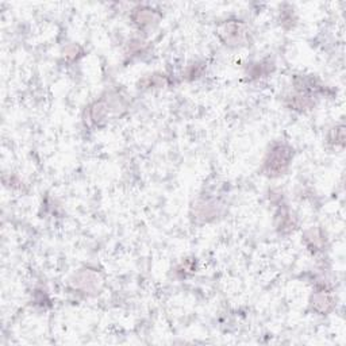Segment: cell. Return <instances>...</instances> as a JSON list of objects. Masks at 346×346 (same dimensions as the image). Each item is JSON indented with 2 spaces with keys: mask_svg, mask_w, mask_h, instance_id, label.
Listing matches in <instances>:
<instances>
[{
  "mask_svg": "<svg viewBox=\"0 0 346 346\" xmlns=\"http://www.w3.org/2000/svg\"><path fill=\"white\" fill-rule=\"evenodd\" d=\"M333 303L334 302H333V299L330 298V295L321 292V294L315 295L314 300H312V307H314L318 312L325 314V312H327V311H330L331 308H333Z\"/></svg>",
  "mask_w": 346,
  "mask_h": 346,
  "instance_id": "2",
  "label": "cell"
},
{
  "mask_svg": "<svg viewBox=\"0 0 346 346\" xmlns=\"http://www.w3.org/2000/svg\"><path fill=\"white\" fill-rule=\"evenodd\" d=\"M292 160V150L286 145H276L264 161V172L271 177L284 175Z\"/></svg>",
  "mask_w": 346,
  "mask_h": 346,
  "instance_id": "1",
  "label": "cell"
},
{
  "mask_svg": "<svg viewBox=\"0 0 346 346\" xmlns=\"http://www.w3.org/2000/svg\"><path fill=\"white\" fill-rule=\"evenodd\" d=\"M134 20H136V23H138L141 27L146 26V24H151L153 22H155L154 14H153L150 10H142L141 12H137L136 16H134Z\"/></svg>",
  "mask_w": 346,
  "mask_h": 346,
  "instance_id": "4",
  "label": "cell"
},
{
  "mask_svg": "<svg viewBox=\"0 0 346 346\" xmlns=\"http://www.w3.org/2000/svg\"><path fill=\"white\" fill-rule=\"evenodd\" d=\"M223 33L226 36V42H233V44H238V42H241L243 40V37H245L242 27L237 23L227 24Z\"/></svg>",
  "mask_w": 346,
  "mask_h": 346,
  "instance_id": "3",
  "label": "cell"
}]
</instances>
